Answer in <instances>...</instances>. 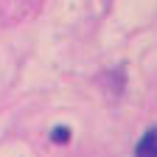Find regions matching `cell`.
Returning a JSON list of instances; mask_svg holds the SVG:
<instances>
[{
    "instance_id": "6da1fadb",
    "label": "cell",
    "mask_w": 157,
    "mask_h": 157,
    "mask_svg": "<svg viewBox=\"0 0 157 157\" xmlns=\"http://www.w3.org/2000/svg\"><path fill=\"white\" fill-rule=\"evenodd\" d=\"M132 154L135 157H157V129L154 126H149L140 137H137Z\"/></svg>"
},
{
    "instance_id": "7a4b0ae2",
    "label": "cell",
    "mask_w": 157,
    "mask_h": 157,
    "mask_svg": "<svg viewBox=\"0 0 157 157\" xmlns=\"http://www.w3.org/2000/svg\"><path fill=\"white\" fill-rule=\"evenodd\" d=\"M48 140H51V146H70V140H73L70 124H53L48 129Z\"/></svg>"
}]
</instances>
